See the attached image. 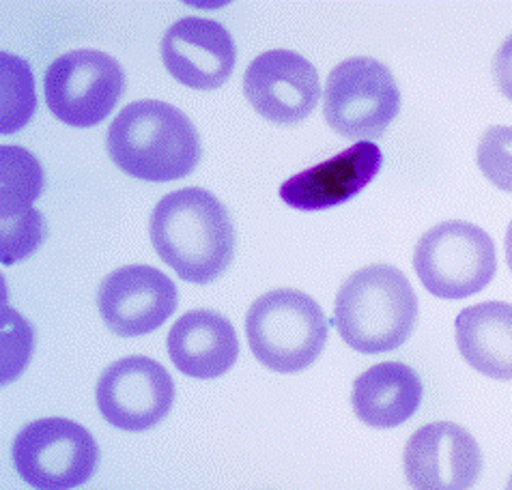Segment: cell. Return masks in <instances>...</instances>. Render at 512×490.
Returning a JSON list of instances; mask_svg holds the SVG:
<instances>
[{"mask_svg": "<svg viewBox=\"0 0 512 490\" xmlns=\"http://www.w3.org/2000/svg\"><path fill=\"white\" fill-rule=\"evenodd\" d=\"M149 230L155 252L186 282L209 284L233 263L231 215L203 187L166 194L151 213Z\"/></svg>", "mask_w": 512, "mask_h": 490, "instance_id": "obj_1", "label": "cell"}, {"mask_svg": "<svg viewBox=\"0 0 512 490\" xmlns=\"http://www.w3.org/2000/svg\"><path fill=\"white\" fill-rule=\"evenodd\" d=\"M106 147L125 175L151 183L188 177L203 155L192 121L160 99L127 104L108 129Z\"/></svg>", "mask_w": 512, "mask_h": 490, "instance_id": "obj_2", "label": "cell"}, {"mask_svg": "<svg viewBox=\"0 0 512 490\" xmlns=\"http://www.w3.org/2000/svg\"><path fill=\"white\" fill-rule=\"evenodd\" d=\"M332 323L345 344L358 353L379 355L401 349L418 323L414 286L401 269L368 265L340 286Z\"/></svg>", "mask_w": 512, "mask_h": 490, "instance_id": "obj_3", "label": "cell"}, {"mask_svg": "<svg viewBox=\"0 0 512 490\" xmlns=\"http://www.w3.org/2000/svg\"><path fill=\"white\" fill-rule=\"evenodd\" d=\"M246 336L252 355L280 374L304 372L321 357L330 321L304 291L278 288L254 301L246 314Z\"/></svg>", "mask_w": 512, "mask_h": 490, "instance_id": "obj_4", "label": "cell"}, {"mask_svg": "<svg viewBox=\"0 0 512 490\" xmlns=\"http://www.w3.org/2000/svg\"><path fill=\"white\" fill-rule=\"evenodd\" d=\"M414 269L426 291L439 299L472 297L495 278V243L476 224L442 222L426 230L416 243Z\"/></svg>", "mask_w": 512, "mask_h": 490, "instance_id": "obj_5", "label": "cell"}, {"mask_svg": "<svg viewBox=\"0 0 512 490\" xmlns=\"http://www.w3.org/2000/svg\"><path fill=\"white\" fill-rule=\"evenodd\" d=\"M398 110L401 91L396 78L373 56H351L327 76L323 91L325 121L343 138H381Z\"/></svg>", "mask_w": 512, "mask_h": 490, "instance_id": "obj_6", "label": "cell"}, {"mask_svg": "<svg viewBox=\"0 0 512 490\" xmlns=\"http://www.w3.org/2000/svg\"><path fill=\"white\" fill-rule=\"evenodd\" d=\"M99 448L87 428L44 417L20 430L13 441V465L20 478L39 490H69L91 480Z\"/></svg>", "mask_w": 512, "mask_h": 490, "instance_id": "obj_7", "label": "cell"}, {"mask_svg": "<svg viewBox=\"0 0 512 490\" xmlns=\"http://www.w3.org/2000/svg\"><path fill=\"white\" fill-rule=\"evenodd\" d=\"M46 104L71 127H95L125 93V71L106 52L74 50L56 59L44 76Z\"/></svg>", "mask_w": 512, "mask_h": 490, "instance_id": "obj_8", "label": "cell"}, {"mask_svg": "<svg viewBox=\"0 0 512 490\" xmlns=\"http://www.w3.org/2000/svg\"><path fill=\"white\" fill-rule=\"evenodd\" d=\"M99 413L119 430L158 426L175 402V381L151 357H125L106 368L95 389Z\"/></svg>", "mask_w": 512, "mask_h": 490, "instance_id": "obj_9", "label": "cell"}, {"mask_svg": "<svg viewBox=\"0 0 512 490\" xmlns=\"http://www.w3.org/2000/svg\"><path fill=\"white\" fill-rule=\"evenodd\" d=\"M244 95L261 117L274 125H297L310 117L321 99V80L306 56L267 50L244 74Z\"/></svg>", "mask_w": 512, "mask_h": 490, "instance_id": "obj_10", "label": "cell"}, {"mask_svg": "<svg viewBox=\"0 0 512 490\" xmlns=\"http://www.w3.org/2000/svg\"><path fill=\"white\" fill-rule=\"evenodd\" d=\"M179 304L175 282L151 265H127L99 286L97 306L106 327L121 338L147 336L160 329Z\"/></svg>", "mask_w": 512, "mask_h": 490, "instance_id": "obj_11", "label": "cell"}, {"mask_svg": "<svg viewBox=\"0 0 512 490\" xmlns=\"http://www.w3.org/2000/svg\"><path fill=\"white\" fill-rule=\"evenodd\" d=\"M482 467L478 441L459 424H426L405 445V480L416 490H467L478 482Z\"/></svg>", "mask_w": 512, "mask_h": 490, "instance_id": "obj_12", "label": "cell"}, {"mask_svg": "<svg viewBox=\"0 0 512 490\" xmlns=\"http://www.w3.org/2000/svg\"><path fill=\"white\" fill-rule=\"evenodd\" d=\"M162 61L168 74L188 89L213 91L231 78L237 48L220 22L183 18L162 39Z\"/></svg>", "mask_w": 512, "mask_h": 490, "instance_id": "obj_13", "label": "cell"}, {"mask_svg": "<svg viewBox=\"0 0 512 490\" xmlns=\"http://www.w3.org/2000/svg\"><path fill=\"white\" fill-rule=\"evenodd\" d=\"M381 166L383 153L375 142H355L332 160L289 177L280 185V198L295 211L332 209L366 190L377 179Z\"/></svg>", "mask_w": 512, "mask_h": 490, "instance_id": "obj_14", "label": "cell"}, {"mask_svg": "<svg viewBox=\"0 0 512 490\" xmlns=\"http://www.w3.org/2000/svg\"><path fill=\"white\" fill-rule=\"evenodd\" d=\"M166 349L170 362L186 377L211 381L235 366L239 338L226 316L190 310L168 331Z\"/></svg>", "mask_w": 512, "mask_h": 490, "instance_id": "obj_15", "label": "cell"}, {"mask_svg": "<svg viewBox=\"0 0 512 490\" xmlns=\"http://www.w3.org/2000/svg\"><path fill=\"white\" fill-rule=\"evenodd\" d=\"M424 394L418 372L403 362H383L353 381L351 407L358 420L371 428H396L420 409Z\"/></svg>", "mask_w": 512, "mask_h": 490, "instance_id": "obj_16", "label": "cell"}, {"mask_svg": "<svg viewBox=\"0 0 512 490\" xmlns=\"http://www.w3.org/2000/svg\"><path fill=\"white\" fill-rule=\"evenodd\" d=\"M454 336L474 370L495 381H512V304L487 301L461 310Z\"/></svg>", "mask_w": 512, "mask_h": 490, "instance_id": "obj_17", "label": "cell"}, {"mask_svg": "<svg viewBox=\"0 0 512 490\" xmlns=\"http://www.w3.org/2000/svg\"><path fill=\"white\" fill-rule=\"evenodd\" d=\"M44 190V170L33 153L22 147L0 149V218L33 209Z\"/></svg>", "mask_w": 512, "mask_h": 490, "instance_id": "obj_18", "label": "cell"}, {"mask_svg": "<svg viewBox=\"0 0 512 490\" xmlns=\"http://www.w3.org/2000/svg\"><path fill=\"white\" fill-rule=\"evenodd\" d=\"M0 71H3V117L0 129L3 134H13L33 119L37 110L33 69L20 56L0 54Z\"/></svg>", "mask_w": 512, "mask_h": 490, "instance_id": "obj_19", "label": "cell"}, {"mask_svg": "<svg viewBox=\"0 0 512 490\" xmlns=\"http://www.w3.org/2000/svg\"><path fill=\"white\" fill-rule=\"evenodd\" d=\"M44 239V215L37 209L11 215V218H0V261L3 265L20 263L37 252Z\"/></svg>", "mask_w": 512, "mask_h": 490, "instance_id": "obj_20", "label": "cell"}, {"mask_svg": "<svg viewBox=\"0 0 512 490\" xmlns=\"http://www.w3.org/2000/svg\"><path fill=\"white\" fill-rule=\"evenodd\" d=\"M476 162L497 190L512 194V125H491L482 134Z\"/></svg>", "mask_w": 512, "mask_h": 490, "instance_id": "obj_21", "label": "cell"}, {"mask_svg": "<svg viewBox=\"0 0 512 490\" xmlns=\"http://www.w3.org/2000/svg\"><path fill=\"white\" fill-rule=\"evenodd\" d=\"M33 327L3 301V385L18 379L33 353Z\"/></svg>", "mask_w": 512, "mask_h": 490, "instance_id": "obj_22", "label": "cell"}, {"mask_svg": "<svg viewBox=\"0 0 512 490\" xmlns=\"http://www.w3.org/2000/svg\"><path fill=\"white\" fill-rule=\"evenodd\" d=\"M493 78L500 93L512 102V35L504 39L493 59Z\"/></svg>", "mask_w": 512, "mask_h": 490, "instance_id": "obj_23", "label": "cell"}, {"mask_svg": "<svg viewBox=\"0 0 512 490\" xmlns=\"http://www.w3.org/2000/svg\"><path fill=\"white\" fill-rule=\"evenodd\" d=\"M506 263H508V267L512 271V222H510V226L506 230Z\"/></svg>", "mask_w": 512, "mask_h": 490, "instance_id": "obj_24", "label": "cell"}, {"mask_svg": "<svg viewBox=\"0 0 512 490\" xmlns=\"http://www.w3.org/2000/svg\"><path fill=\"white\" fill-rule=\"evenodd\" d=\"M508 490H512V478H510V482H508Z\"/></svg>", "mask_w": 512, "mask_h": 490, "instance_id": "obj_25", "label": "cell"}]
</instances>
